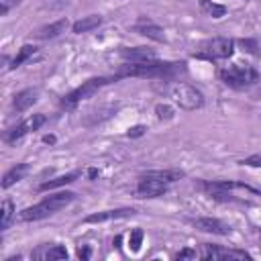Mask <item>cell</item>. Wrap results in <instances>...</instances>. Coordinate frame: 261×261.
<instances>
[{
    "instance_id": "obj_1",
    "label": "cell",
    "mask_w": 261,
    "mask_h": 261,
    "mask_svg": "<svg viewBox=\"0 0 261 261\" xmlns=\"http://www.w3.org/2000/svg\"><path fill=\"white\" fill-rule=\"evenodd\" d=\"M186 73L184 61H143V63H126L118 69V77H147V80H163L171 82Z\"/></svg>"
},
{
    "instance_id": "obj_2",
    "label": "cell",
    "mask_w": 261,
    "mask_h": 261,
    "mask_svg": "<svg viewBox=\"0 0 261 261\" xmlns=\"http://www.w3.org/2000/svg\"><path fill=\"white\" fill-rule=\"evenodd\" d=\"M73 198H75L73 192H57V194H51V196L43 198L41 202H37V204H33V206L20 210L18 216H20V220H24V222L43 220V218H47V216L57 214L61 208H65L69 202H73Z\"/></svg>"
},
{
    "instance_id": "obj_3",
    "label": "cell",
    "mask_w": 261,
    "mask_h": 261,
    "mask_svg": "<svg viewBox=\"0 0 261 261\" xmlns=\"http://www.w3.org/2000/svg\"><path fill=\"white\" fill-rule=\"evenodd\" d=\"M218 77L224 86L232 88V90H245L253 84L259 82V73L247 65V63H232V65H226L218 71Z\"/></svg>"
},
{
    "instance_id": "obj_4",
    "label": "cell",
    "mask_w": 261,
    "mask_h": 261,
    "mask_svg": "<svg viewBox=\"0 0 261 261\" xmlns=\"http://www.w3.org/2000/svg\"><path fill=\"white\" fill-rule=\"evenodd\" d=\"M118 80H120L118 73H114V75L90 77V80H86L82 86H77L75 90H71L69 94H65V96L61 98V106H63V108H73V106H77L82 100L94 96L100 88H104V86H108V84H114V82H118Z\"/></svg>"
},
{
    "instance_id": "obj_5",
    "label": "cell",
    "mask_w": 261,
    "mask_h": 261,
    "mask_svg": "<svg viewBox=\"0 0 261 261\" xmlns=\"http://www.w3.org/2000/svg\"><path fill=\"white\" fill-rule=\"evenodd\" d=\"M169 96L186 110H198L204 106V94L190 84H173L169 88Z\"/></svg>"
},
{
    "instance_id": "obj_6",
    "label": "cell",
    "mask_w": 261,
    "mask_h": 261,
    "mask_svg": "<svg viewBox=\"0 0 261 261\" xmlns=\"http://www.w3.org/2000/svg\"><path fill=\"white\" fill-rule=\"evenodd\" d=\"M234 53V41L228 37H216L206 43H202L196 57L200 59H226Z\"/></svg>"
},
{
    "instance_id": "obj_7",
    "label": "cell",
    "mask_w": 261,
    "mask_h": 261,
    "mask_svg": "<svg viewBox=\"0 0 261 261\" xmlns=\"http://www.w3.org/2000/svg\"><path fill=\"white\" fill-rule=\"evenodd\" d=\"M45 120H47V116L45 114H33V116H29L27 120H22V122H18L16 126H12L8 133H6V143H16L18 139H22L24 135H29L31 130H37L41 124H45Z\"/></svg>"
},
{
    "instance_id": "obj_8",
    "label": "cell",
    "mask_w": 261,
    "mask_h": 261,
    "mask_svg": "<svg viewBox=\"0 0 261 261\" xmlns=\"http://www.w3.org/2000/svg\"><path fill=\"white\" fill-rule=\"evenodd\" d=\"M167 186L169 184H165V181H161L157 177L141 175L139 184H137V196L139 198H157V196H163L167 192Z\"/></svg>"
},
{
    "instance_id": "obj_9",
    "label": "cell",
    "mask_w": 261,
    "mask_h": 261,
    "mask_svg": "<svg viewBox=\"0 0 261 261\" xmlns=\"http://www.w3.org/2000/svg\"><path fill=\"white\" fill-rule=\"evenodd\" d=\"M135 208H114V210H102V212H92L84 218L86 224H96V222H108V220H118V218H128L135 216Z\"/></svg>"
},
{
    "instance_id": "obj_10",
    "label": "cell",
    "mask_w": 261,
    "mask_h": 261,
    "mask_svg": "<svg viewBox=\"0 0 261 261\" xmlns=\"http://www.w3.org/2000/svg\"><path fill=\"white\" fill-rule=\"evenodd\" d=\"M200 188L210 192V194H220V192H228V190H249L253 194H259L255 188L241 184V181H232V179H212V181H200Z\"/></svg>"
},
{
    "instance_id": "obj_11",
    "label": "cell",
    "mask_w": 261,
    "mask_h": 261,
    "mask_svg": "<svg viewBox=\"0 0 261 261\" xmlns=\"http://www.w3.org/2000/svg\"><path fill=\"white\" fill-rule=\"evenodd\" d=\"M192 224H194L198 230H202V232H210V234H220V237H224V234L230 232V226H228V224H224V222L218 220V218H210V216L194 218Z\"/></svg>"
},
{
    "instance_id": "obj_12",
    "label": "cell",
    "mask_w": 261,
    "mask_h": 261,
    "mask_svg": "<svg viewBox=\"0 0 261 261\" xmlns=\"http://www.w3.org/2000/svg\"><path fill=\"white\" fill-rule=\"evenodd\" d=\"M133 31H135L137 35H143V37L153 39V41H157V43H165V31H163L159 24H155L153 20L141 18V20H137V24L133 27Z\"/></svg>"
},
{
    "instance_id": "obj_13",
    "label": "cell",
    "mask_w": 261,
    "mask_h": 261,
    "mask_svg": "<svg viewBox=\"0 0 261 261\" xmlns=\"http://www.w3.org/2000/svg\"><path fill=\"white\" fill-rule=\"evenodd\" d=\"M120 57L126 63H143V61H153L157 55H155V49L151 47H126V49H120Z\"/></svg>"
},
{
    "instance_id": "obj_14",
    "label": "cell",
    "mask_w": 261,
    "mask_h": 261,
    "mask_svg": "<svg viewBox=\"0 0 261 261\" xmlns=\"http://www.w3.org/2000/svg\"><path fill=\"white\" fill-rule=\"evenodd\" d=\"M37 98H39V90H37V88L20 90V92H16L14 98H12V110L18 112V114L24 112V110H29V108L37 102Z\"/></svg>"
},
{
    "instance_id": "obj_15",
    "label": "cell",
    "mask_w": 261,
    "mask_h": 261,
    "mask_svg": "<svg viewBox=\"0 0 261 261\" xmlns=\"http://www.w3.org/2000/svg\"><path fill=\"white\" fill-rule=\"evenodd\" d=\"M65 29H67V18H59V20H55V22H51V24H45V27L37 29V31H35V37L41 39V41L55 39V37L61 35Z\"/></svg>"
},
{
    "instance_id": "obj_16",
    "label": "cell",
    "mask_w": 261,
    "mask_h": 261,
    "mask_svg": "<svg viewBox=\"0 0 261 261\" xmlns=\"http://www.w3.org/2000/svg\"><path fill=\"white\" fill-rule=\"evenodd\" d=\"M82 175V171H69V173H63V175H57L53 179H47L39 186V192H47V190H55V188H61V186H67V184H73L77 177Z\"/></svg>"
},
{
    "instance_id": "obj_17",
    "label": "cell",
    "mask_w": 261,
    "mask_h": 261,
    "mask_svg": "<svg viewBox=\"0 0 261 261\" xmlns=\"http://www.w3.org/2000/svg\"><path fill=\"white\" fill-rule=\"evenodd\" d=\"M102 24V16L100 14H88V16H82L80 20H75L71 24V31L75 35H82V33H88V31H94Z\"/></svg>"
},
{
    "instance_id": "obj_18",
    "label": "cell",
    "mask_w": 261,
    "mask_h": 261,
    "mask_svg": "<svg viewBox=\"0 0 261 261\" xmlns=\"http://www.w3.org/2000/svg\"><path fill=\"white\" fill-rule=\"evenodd\" d=\"M27 171H29V165H27V163H18V165L10 167V169L4 173V177H2V190H8V188L14 186L16 181H20Z\"/></svg>"
},
{
    "instance_id": "obj_19",
    "label": "cell",
    "mask_w": 261,
    "mask_h": 261,
    "mask_svg": "<svg viewBox=\"0 0 261 261\" xmlns=\"http://www.w3.org/2000/svg\"><path fill=\"white\" fill-rule=\"evenodd\" d=\"M143 175L157 177V179H161V181H165V184H173V181H177V179L184 177V171H181V169H153V171H147V173H143Z\"/></svg>"
},
{
    "instance_id": "obj_20",
    "label": "cell",
    "mask_w": 261,
    "mask_h": 261,
    "mask_svg": "<svg viewBox=\"0 0 261 261\" xmlns=\"http://www.w3.org/2000/svg\"><path fill=\"white\" fill-rule=\"evenodd\" d=\"M33 257H41V259H47V261H59V259H67V251L63 245H53L45 251H35Z\"/></svg>"
},
{
    "instance_id": "obj_21",
    "label": "cell",
    "mask_w": 261,
    "mask_h": 261,
    "mask_svg": "<svg viewBox=\"0 0 261 261\" xmlns=\"http://www.w3.org/2000/svg\"><path fill=\"white\" fill-rule=\"evenodd\" d=\"M35 53H37V47H35V45H29V43H27V45H22V47L18 49V53L14 55V59L10 61V65H8V67H10V69L20 67V65H22V63H24L29 57H33Z\"/></svg>"
},
{
    "instance_id": "obj_22",
    "label": "cell",
    "mask_w": 261,
    "mask_h": 261,
    "mask_svg": "<svg viewBox=\"0 0 261 261\" xmlns=\"http://www.w3.org/2000/svg\"><path fill=\"white\" fill-rule=\"evenodd\" d=\"M12 218H14V204H12V200L6 198L0 208V230H6L12 222Z\"/></svg>"
},
{
    "instance_id": "obj_23",
    "label": "cell",
    "mask_w": 261,
    "mask_h": 261,
    "mask_svg": "<svg viewBox=\"0 0 261 261\" xmlns=\"http://www.w3.org/2000/svg\"><path fill=\"white\" fill-rule=\"evenodd\" d=\"M200 8H202L206 14H210L212 18H222V16L226 14V6L216 4V2H212V0H200Z\"/></svg>"
},
{
    "instance_id": "obj_24",
    "label": "cell",
    "mask_w": 261,
    "mask_h": 261,
    "mask_svg": "<svg viewBox=\"0 0 261 261\" xmlns=\"http://www.w3.org/2000/svg\"><path fill=\"white\" fill-rule=\"evenodd\" d=\"M143 228H133L130 230V234H128V249L133 251V253H139L141 251V245H143Z\"/></svg>"
},
{
    "instance_id": "obj_25",
    "label": "cell",
    "mask_w": 261,
    "mask_h": 261,
    "mask_svg": "<svg viewBox=\"0 0 261 261\" xmlns=\"http://www.w3.org/2000/svg\"><path fill=\"white\" fill-rule=\"evenodd\" d=\"M155 114H157V118H159V120H171V118H173V114H175V110H173L169 104L159 102V104H155Z\"/></svg>"
},
{
    "instance_id": "obj_26",
    "label": "cell",
    "mask_w": 261,
    "mask_h": 261,
    "mask_svg": "<svg viewBox=\"0 0 261 261\" xmlns=\"http://www.w3.org/2000/svg\"><path fill=\"white\" fill-rule=\"evenodd\" d=\"M239 45H241L247 53H251V55H255V57H259V55H261V47H259V43H257L255 39H241V41H239Z\"/></svg>"
},
{
    "instance_id": "obj_27",
    "label": "cell",
    "mask_w": 261,
    "mask_h": 261,
    "mask_svg": "<svg viewBox=\"0 0 261 261\" xmlns=\"http://www.w3.org/2000/svg\"><path fill=\"white\" fill-rule=\"evenodd\" d=\"M220 259H251V255L239 249H220Z\"/></svg>"
},
{
    "instance_id": "obj_28",
    "label": "cell",
    "mask_w": 261,
    "mask_h": 261,
    "mask_svg": "<svg viewBox=\"0 0 261 261\" xmlns=\"http://www.w3.org/2000/svg\"><path fill=\"white\" fill-rule=\"evenodd\" d=\"M241 165H247V167H261V155H249L245 159L239 161Z\"/></svg>"
},
{
    "instance_id": "obj_29",
    "label": "cell",
    "mask_w": 261,
    "mask_h": 261,
    "mask_svg": "<svg viewBox=\"0 0 261 261\" xmlns=\"http://www.w3.org/2000/svg\"><path fill=\"white\" fill-rule=\"evenodd\" d=\"M145 126L143 124H135V126H130L128 130H126V137H130V139H137V137H143L145 135Z\"/></svg>"
},
{
    "instance_id": "obj_30",
    "label": "cell",
    "mask_w": 261,
    "mask_h": 261,
    "mask_svg": "<svg viewBox=\"0 0 261 261\" xmlns=\"http://www.w3.org/2000/svg\"><path fill=\"white\" fill-rule=\"evenodd\" d=\"M18 2H20V0H0V14L4 16V14H6L12 6H16Z\"/></svg>"
},
{
    "instance_id": "obj_31",
    "label": "cell",
    "mask_w": 261,
    "mask_h": 261,
    "mask_svg": "<svg viewBox=\"0 0 261 261\" xmlns=\"http://www.w3.org/2000/svg\"><path fill=\"white\" fill-rule=\"evenodd\" d=\"M196 251L194 249H181L179 253H175V259H196Z\"/></svg>"
},
{
    "instance_id": "obj_32",
    "label": "cell",
    "mask_w": 261,
    "mask_h": 261,
    "mask_svg": "<svg viewBox=\"0 0 261 261\" xmlns=\"http://www.w3.org/2000/svg\"><path fill=\"white\" fill-rule=\"evenodd\" d=\"M77 257H80V259H90V257H92V249H90L88 245H86V247H80V249H77Z\"/></svg>"
},
{
    "instance_id": "obj_33",
    "label": "cell",
    "mask_w": 261,
    "mask_h": 261,
    "mask_svg": "<svg viewBox=\"0 0 261 261\" xmlns=\"http://www.w3.org/2000/svg\"><path fill=\"white\" fill-rule=\"evenodd\" d=\"M98 175H100V171H98L96 167H90V169H88V177H90V179H96Z\"/></svg>"
},
{
    "instance_id": "obj_34",
    "label": "cell",
    "mask_w": 261,
    "mask_h": 261,
    "mask_svg": "<svg viewBox=\"0 0 261 261\" xmlns=\"http://www.w3.org/2000/svg\"><path fill=\"white\" fill-rule=\"evenodd\" d=\"M43 141H45V143H55V137H53V135H45Z\"/></svg>"
}]
</instances>
